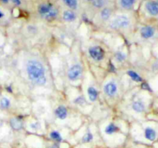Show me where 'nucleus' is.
I'll return each instance as SVG.
<instances>
[{
    "instance_id": "5701e85b",
    "label": "nucleus",
    "mask_w": 158,
    "mask_h": 148,
    "mask_svg": "<svg viewBox=\"0 0 158 148\" xmlns=\"http://www.w3.org/2000/svg\"><path fill=\"white\" fill-rule=\"evenodd\" d=\"M49 137L51 140H52L54 143H60L63 141V137H62L61 134L59 131L57 130H52L49 134Z\"/></svg>"
},
{
    "instance_id": "0eeeda50",
    "label": "nucleus",
    "mask_w": 158,
    "mask_h": 148,
    "mask_svg": "<svg viewBox=\"0 0 158 148\" xmlns=\"http://www.w3.org/2000/svg\"><path fill=\"white\" fill-rule=\"evenodd\" d=\"M102 93L109 99L118 98L119 95V82L118 80L115 77L106 80L102 87Z\"/></svg>"
},
{
    "instance_id": "393cba45",
    "label": "nucleus",
    "mask_w": 158,
    "mask_h": 148,
    "mask_svg": "<svg viewBox=\"0 0 158 148\" xmlns=\"http://www.w3.org/2000/svg\"><path fill=\"white\" fill-rule=\"evenodd\" d=\"M0 107H2V109H9L10 107H11V101L6 97H3L1 101H0Z\"/></svg>"
},
{
    "instance_id": "f257e3e1",
    "label": "nucleus",
    "mask_w": 158,
    "mask_h": 148,
    "mask_svg": "<svg viewBox=\"0 0 158 148\" xmlns=\"http://www.w3.org/2000/svg\"><path fill=\"white\" fill-rule=\"evenodd\" d=\"M136 12H123L116 10L104 29L123 35L134 33L138 25Z\"/></svg>"
},
{
    "instance_id": "f3484780",
    "label": "nucleus",
    "mask_w": 158,
    "mask_h": 148,
    "mask_svg": "<svg viewBox=\"0 0 158 148\" xmlns=\"http://www.w3.org/2000/svg\"><path fill=\"white\" fill-rule=\"evenodd\" d=\"M143 130V136L146 140L150 142H153L156 140L157 133H156L155 128H153L151 126H146L144 127Z\"/></svg>"
},
{
    "instance_id": "b1692460",
    "label": "nucleus",
    "mask_w": 158,
    "mask_h": 148,
    "mask_svg": "<svg viewBox=\"0 0 158 148\" xmlns=\"http://www.w3.org/2000/svg\"><path fill=\"white\" fill-rule=\"evenodd\" d=\"M73 102H74V103L75 104V105L83 106L86 103V99H85V97L83 95H79V96H77V97L74 98Z\"/></svg>"
},
{
    "instance_id": "473e14b6",
    "label": "nucleus",
    "mask_w": 158,
    "mask_h": 148,
    "mask_svg": "<svg viewBox=\"0 0 158 148\" xmlns=\"http://www.w3.org/2000/svg\"><path fill=\"white\" fill-rule=\"evenodd\" d=\"M154 1H155V2H157V3H158V0H154Z\"/></svg>"
},
{
    "instance_id": "dca6fc26",
    "label": "nucleus",
    "mask_w": 158,
    "mask_h": 148,
    "mask_svg": "<svg viewBox=\"0 0 158 148\" xmlns=\"http://www.w3.org/2000/svg\"><path fill=\"white\" fill-rule=\"evenodd\" d=\"M68 109L64 105H59L54 109V117L60 120H64L68 117Z\"/></svg>"
},
{
    "instance_id": "9d476101",
    "label": "nucleus",
    "mask_w": 158,
    "mask_h": 148,
    "mask_svg": "<svg viewBox=\"0 0 158 148\" xmlns=\"http://www.w3.org/2000/svg\"><path fill=\"white\" fill-rule=\"evenodd\" d=\"M84 74V68L80 63H75L71 65L67 71V77L71 82H76L81 80Z\"/></svg>"
},
{
    "instance_id": "6ab92c4d",
    "label": "nucleus",
    "mask_w": 158,
    "mask_h": 148,
    "mask_svg": "<svg viewBox=\"0 0 158 148\" xmlns=\"http://www.w3.org/2000/svg\"><path fill=\"white\" fill-rule=\"evenodd\" d=\"M119 127L118 125L115 123V122H109L104 128V133L105 134L108 136H112L114 134H117L119 131Z\"/></svg>"
},
{
    "instance_id": "bb28decb",
    "label": "nucleus",
    "mask_w": 158,
    "mask_h": 148,
    "mask_svg": "<svg viewBox=\"0 0 158 148\" xmlns=\"http://www.w3.org/2000/svg\"><path fill=\"white\" fill-rule=\"evenodd\" d=\"M30 127L33 130H38L40 128V124L39 122H34V123H30Z\"/></svg>"
},
{
    "instance_id": "cd10ccee",
    "label": "nucleus",
    "mask_w": 158,
    "mask_h": 148,
    "mask_svg": "<svg viewBox=\"0 0 158 148\" xmlns=\"http://www.w3.org/2000/svg\"><path fill=\"white\" fill-rule=\"evenodd\" d=\"M10 2L16 7H19L23 5L22 0H10Z\"/></svg>"
},
{
    "instance_id": "2eb2a0df",
    "label": "nucleus",
    "mask_w": 158,
    "mask_h": 148,
    "mask_svg": "<svg viewBox=\"0 0 158 148\" xmlns=\"http://www.w3.org/2000/svg\"><path fill=\"white\" fill-rule=\"evenodd\" d=\"M86 95L89 102L95 103L99 97V91L95 85H89L86 88Z\"/></svg>"
},
{
    "instance_id": "aec40b11",
    "label": "nucleus",
    "mask_w": 158,
    "mask_h": 148,
    "mask_svg": "<svg viewBox=\"0 0 158 148\" xmlns=\"http://www.w3.org/2000/svg\"><path fill=\"white\" fill-rule=\"evenodd\" d=\"M10 123L12 129H13V130L19 131L23 129V120L20 117H12V118L10 119Z\"/></svg>"
},
{
    "instance_id": "72a5a7b5",
    "label": "nucleus",
    "mask_w": 158,
    "mask_h": 148,
    "mask_svg": "<svg viewBox=\"0 0 158 148\" xmlns=\"http://www.w3.org/2000/svg\"><path fill=\"white\" fill-rule=\"evenodd\" d=\"M156 111H157V113H158V106H157V109H156Z\"/></svg>"
},
{
    "instance_id": "c85d7f7f",
    "label": "nucleus",
    "mask_w": 158,
    "mask_h": 148,
    "mask_svg": "<svg viewBox=\"0 0 158 148\" xmlns=\"http://www.w3.org/2000/svg\"><path fill=\"white\" fill-rule=\"evenodd\" d=\"M80 1H81L82 5H85V6H87L90 5L92 3L93 0H80Z\"/></svg>"
},
{
    "instance_id": "2f4dec72",
    "label": "nucleus",
    "mask_w": 158,
    "mask_h": 148,
    "mask_svg": "<svg viewBox=\"0 0 158 148\" xmlns=\"http://www.w3.org/2000/svg\"><path fill=\"white\" fill-rule=\"evenodd\" d=\"M48 148H55V147H54V146H50V147H48Z\"/></svg>"
},
{
    "instance_id": "7ed1b4c3",
    "label": "nucleus",
    "mask_w": 158,
    "mask_h": 148,
    "mask_svg": "<svg viewBox=\"0 0 158 148\" xmlns=\"http://www.w3.org/2000/svg\"><path fill=\"white\" fill-rule=\"evenodd\" d=\"M61 7L56 0H40L35 6L36 16L46 22H54L60 20Z\"/></svg>"
},
{
    "instance_id": "4468645a",
    "label": "nucleus",
    "mask_w": 158,
    "mask_h": 148,
    "mask_svg": "<svg viewBox=\"0 0 158 148\" xmlns=\"http://www.w3.org/2000/svg\"><path fill=\"white\" fill-rule=\"evenodd\" d=\"M56 2L59 4L61 8L71 10L78 13L83 8V5L80 0H56Z\"/></svg>"
},
{
    "instance_id": "f03ea898",
    "label": "nucleus",
    "mask_w": 158,
    "mask_h": 148,
    "mask_svg": "<svg viewBox=\"0 0 158 148\" xmlns=\"http://www.w3.org/2000/svg\"><path fill=\"white\" fill-rule=\"evenodd\" d=\"M25 72L27 79L33 85L42 87L48 84L47 68L39 59L36 57L27 59L25 63Z\"/></svg>"
},
{
    "instance_id": "ddd939ff",
    "label": "nucleus",
    "mask_w": 158,
    "mask_h": 148,
    "mask_svg": "<svg viewBox=\"0 0 158 148\" xmlns=\"http://www.w3.org/2000/svg\"><path fill=\"white\" fill-rule=\"evenodd\" d=\"M130 110L137 115H142L145 114L147 110V104L141 98L137 97L133 99L130 104Z\"/></svg>"
},
{
    "instance_id": "a211bd4d",
    "label": "nucleus",
    "mask_w": 158,
    "mask_h": 148,
    "mask_svg": "<svg viewBox=\"0 0 158 148\" xmlns=\"http://www.w3.org/2000/svg\"><path fill=\"white\" fill-rule=\"evenodd\" d=\"M113 60L114 62L118 64H123L128 60V55L123 50H117L113 53Z\"/></svg>"
},
{
    "instance_id": "f8f14e48",
    "label": "nucleus",
    "mask_w": 158,
    "mask_h": 148,
    "mask_svg": "<svg viewBox=\"0 0 158 148\" xmlns=\"http://www.w3.org/2000/svg\"><path fill=\"white\" fill-rule=\"evenodd\" d=\"M79 19V13L68 9L61 8L60 20L67 24L75 23Z\"/></svg>"
},
{
    "instance_id": "1a4fd4ad",
    "label": "nucleus",
    "mask_w": 158,
    "mask_h": 148,
    "mask_svg": "<svg viewBox=\"0 0 158 148\" xmlns=\"http://www.w3.org/2000/svg\"><path fill=\"white\" fill-rule=\"evenodd\" d=\"M142 0H115L116 10L123 12H136Z\"/></svg>"
},
{
    "instance_id": "a878e982",
    "label": "nucleus",
    "mask_w": 158,
    "mask_h": 148,
    "mask_svg": "<svg viewBox=\"0 0 158 148\" xmlns=\"http://www.w3.org/2000/svg\"><path fill=\"white\" fill-rule=\"evenodd\" d=\"M93 138L94 136L93 134H92V133L90 132V131H88V132L83 136L81 140H82L83 143H90V142H92V140H93Z\"/></svg>"
},
{
    "instance_id": "39448f33",
    "label": "nucleus",
    "mask_w": 158,
    "mask_h": 148,
    "mask_svg": "<svg viewBox=\"0 0 158 148\" xmlns=\"http://www.w3.org/2000/svg\"><path fill=\"white\" fill-rule=\"evenodd\" d=\"M134 33H137L142 42H151L158 38V26L153 24L139 23Z\"/></svg>"
},
{
    "instance_id": "412c9836",
    "label": "nucleus",
    "mask_w": 158,
    "mask_h": 148,
    "mask_svg": "<svg viewBox=\"0 0 158 148\" xmlns=\"http://www.w3.org/2000/svg\"><path fill=\"white\" fill-rule=\"evenodd\" d=\"M127 75L130 78V80L137 84H142L143 83V78L142 77L139 72H136L134 69H128L127 71Z\"/></svg>"
},
{
    "instance_id": "7c9ffc66",
    "label": "nucleus",
    "mask_w": 158,
    "mask_h": 148,
    "mask_svg": "<svg viewBox=\"0 0 158 148\" xmlns=\"http://www.w3.org/2000/svg\"><path fill=\"white\" fill-rule=\"evenodd\" d=\"M3 17H4V13H3V12L1 11V10H0V19H2V18H3Z\"/></svg>"
},
{
    "instance_id": "4be33fe9",
    "label": "nucleus",
    "mask_w": 158,
    "mask_h": 148,
    "mask_svg": "<svg viewBox=\"0 0 158 148\" xmlns=\"http://www.w3.org/2000/svg\"><path fill=\"white\" fill-rule=\"evenodd\" d=\"M26 32L28 36H36L39 33L40 29L36 24L29 23L27 24V26H26Z\"/></svg>"
},
{
    "instance_id": "6e6552de",
    "label": "nucleus",
    "mask_w": 158,
    "mask_h": 148,
    "mask_svg": "<svg viewBox=\"0 0 158 148\" xmlns=\"http://www.w3.org/2000/svg\"><path fill=\"white\" fill-rule=\"evenodd\" d=\"M88 56L95 63H102L106 57V49L98 44L91 45L88 48Z\"/></svg>"
},
{
    "instance_id": "9b49d317",
    "label": "nucleus",
    "mask_w": 158,
    "mask_h": 148,
    "mask_svg": "<svg viewBox=\"0 0 158 148\" xmlns=\"http://www.w3.org/2000/svg\"><path fill=\"white\" fill-rule=\"evenodd\" d=\"M115 6V0H93L90 5L87 6V10L91 16L105 7Z\"/></svg>"
},
{
    "instance_id": "20e7f679",
    "label": "nucleus",
    "mask_w": 158,
    "mask_h": 148,
    "mask_svg": "<svg viewBox=\"0 0 158 148\" xmlns=\"http://www.w3.org/2000/svg\"><path fill=\"white\" fill-rule=\"evenodd\" d=\"M138 20L144 19L142 23L156 25L158 22V3L154 0H142L136 11Z\"/></svg>"
},
{
    "instance_id": "c756f323",
    "label": "nucleus",
    "mask_w": 158,
    "mask_h": 148,
    "mask_svg": "<svg viewBox=\"0 0 158 148\" xmlns=\"http://www.w3.org/2000/svg\"><path fill=\"white\" fill-rule=\"evenodd\" d=\"M0 1H1V2H2V3H4V4H8V3H10V0H0Z\"/></svg>"
},
{
    "instance_id": "423d86ee",
    "label": "nucleus",
    "mask_w": 158,
    "mask_h": 148,
    "mask_svg": "<svg viewBox=\"0 0 158 148\" xmlns=\"http://www.w3.org/2000/svg\"><path fill=\"white\" fill-rule=\"evenodd\" d=\"M116 11L115 6L105 7L98 10L92 16V22L98 28L104 29Z\"/></svg>"
}]
</instances>
